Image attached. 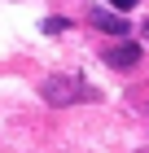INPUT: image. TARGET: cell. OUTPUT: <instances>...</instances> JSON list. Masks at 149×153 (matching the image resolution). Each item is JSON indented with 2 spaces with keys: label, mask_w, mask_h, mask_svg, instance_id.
Segmentation results:
<instances>
[{
  "label": "cell",
  "mask_w": 149,
  "mask_h": 153,
  "mask_svg": "<svg viewBox=\"0 0 149 153\" xmlns=\"http://www.w3.org/2000/svg\"><path fill=\"white\" fill-rule=\"evenodd\" d=\"M40 96H44L48 105H79V101H97V92H92L83 79H75V74H53V79L40 83Z\"/></svg>",
  "instance_id": "1"
},
{
  "label": "cell",
  "mask_w": 149,
  "mask_h": 153,
  "mask_svg": "<svg viewBox=\"0 0 149 153\" xmlns=\"http://www.w3.org/2000/svg\"><path fill=\"white\" fill-rule=\"evenodd\" d=\"M88 22L97 26V31H105V35H118V39L127 35V22L118 13H110V9H88Z\"/></svg>",
  "instance_id": "2"
},
{
  "label": "cell",
  "mask_w": 149,
  "mask_h": 153,
  "mask_svg": "<svg viewBox=\"0 0 149 153\" xmlns=\"http://www.w3.org/2000/svg\"><path fill=\"white\" fill-rule=\"evenodd\" d=\"M140 35H145V44H149V22H145V26H140Z\"/></svg>",
  "instance_id": "5"
},
{
  "label": "cell",
  "mask_w": 149,
  "mask_h": 153,
  "mask_svg": "<svg viewBox=\"0 0 149 153\" xmlns=\"http://www.w3.org/2000/svg\"><path fill=\"white\" fill-rule=\"evenodd\" d=\"M110 4H114V9H132L136 0H110Z\"/></svg>",
  "instance_id": "4"
},
{
  "label": "cell",
  "mask_w": 149,
  "mask_h": 153,
  "mask_svg": "<svg viewBox=\"0 0 149 153\" xmlns=\"http://www.w3.org/2000/svg\"><path fill=\"white\" fill-rule=\"evenodd\" d=\"M105 61H110L114 70H127V66H136V61H140V44H118V48H110Z\"/></svg>",
  "instance_id": "3"
}]
</instances>
